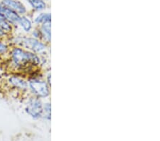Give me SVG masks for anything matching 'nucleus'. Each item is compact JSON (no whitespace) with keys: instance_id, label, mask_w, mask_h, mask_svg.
Segmentation results:
<instances>
[{"instance_id":"nucleus-1","label":"nucleus","mask_w":160,"mask_h":141,"mask_svg":"<svg viewBox=\"0 0 160 141\" xmlns=\"http://www.w3.org/2000/svg\"><path fill=\"white\" fill-rule=\"evenodd\" d=\"M11 58L13 63L20 68L36 66L40 63V58L37 54L22 48H14L12 51Z\"/></svg>"},{"instance_id":"nucleus-2","label":"nucleus","mask_w":160,"mask_h":141,"mask_svg":"<svg viewBox=\"0 0 160 141\" xmlns=\"http://www.w3.org/2000/svg\"><path fill=\"white\" fill-rule=\"evenodd\" d=\"M29 86L32 93L37 97H46L49 95V88L45 81L39 79H32Z\"/></svg>"},{"instance_id":"nucleus-3","label":"nucleus","mask_w":160,"mask_h":141,"mask_svg":"<svg viewBox=\"0 0 160 141\" xmlns=\"http://www.w3.org/2000/svg\"><path fill=\"white\" fill-rule=\"evenodd\" d=\"M25 111L31 117L37 119L42 116L43 105L38 98H32L26 106Z\"/></svg>"},{"instance_id":"nucleus-4","label":"nucleus","mask_w":160,"mask_h":141,"mask_svg":"<svg viewBox=\"0 0 160 141\" xmlns=\"http://www.w3.org/2000/svg\"><path fill=\"white\" fill-rule=\"evenodd\" d=\"M20 44L33 52H40L45 49V45L35 38H23Z\"/></svg>"},{"instance_id":"nucleus-5","label":"nucleus","mask_w":160,"mask_h":141,"mask_svg":"<svg viewBox=\"0 0 160 141\" xmlns=\"http://www.w3.org/2000/svg\"><path fill=\"white\" fill-rule=\"evenodd\" d=\"M0 16L3 19L7 20L9 22L13 23V24L19 23L21 19L19 14L9 9V7H6L2 3H0Z\"/></svg>"},{"instance_id":"nucleus-6","label":"nucleus","mask_w":160,"mask_h":141,"mask_svg":"<svg viewBox=\"0 0 160 141\" xmlns=\"http://www.w3.org/2000/svg\"><path fill=\"white\" fill-rule=\"evenodd\" d=\"M2 4L5 6L16 12L17 14H24L26 12V8L21 2L16 0H3Z\"/></svg>"},{"instance_id":"nucleus-7","label":"nucleus","mask_w":160,"mask_h":141,"mask_svg":"<svg viewBox=\"0 0 160 141\" xmlns=\"http://www.w3.org/2000/svg\"><path fill=\"white\" fill-rule=\"evenodd\" d=\"M9 81L11 85L18 89L27 90L28 88V83L27 82L18 76H12L9 79Z\"/></svg>"},{"instance_id":"nucleus-8","label":"nucleus","mask_w":160,"mask_h":141,"mask_svg":"<svg viewBox=\"0 0 160 141\" xmlns=\"http://www.w3.org/2000/svg\"><path fill=\"white\" fill-rule=\"evenodd\" d=\"M41 35L46 38V40L51 39V22L43 23L40 31Z\"/></svg>"},{"instance_id":"nucleus-9","label":"nucleus","mask_w":160,"mask_h":141,"mask_svg":"<svg viewBox=\"0 0 160 141\" xmlns=\"http://www.w3.org/2000/svg\"><path fill=\"white\" fill-rule=\"evenodd\" d=\"M0 29H1L5 34H7V33L11 32L12 30L11 23L9 22L7 20L3 19V18H1V19H0Z\"/></svg>"},{"instance_id":"nucleus-10","label":"nucleus","mask_w":160,"mask_h":141,"mask_svg":"<svg viewBox=\"0 0 160 141\" xmlns=\"http://www.w3.org/2000/svg\"><path fill=\"white\" fill-rule=\"evenodd\" d=\"M19 24L21 25V27L23 28L25 32H29V31L32 29V22H30V20L28 18L25 17H21V19L19 22Z\"/></svg>"},{"instance_id":"nucleus-11","label":"nucleus","mask_w":160,"mask_h":141,"mask_svg":"<svg viewBox=\"0 0 160 141\" xmlns=\"http://www.w3.org/2000/svg\"><path fill=\"white\" fill-rule=\"evenodd\" d=\"M30 4L32 5L33 9L36 10H43L45 9L46 4L43 0H28Z\"/></svg>"},{"instance_id":"nucleus-12","label":"nucleus","mask_w":160,"mask_h":141,"mask_svg":"<svg viewBox=\"0 0 160 141\" xmlns=\"http://www.w3.org/2000/svg\"><path fill=\"white\" fill-rule=\"evenodd\" d=\"M35 22L37 23H43V24L46 22H51V14L42 13L36 18Z\"/></svg>"},{"instance_id":"nucleus-13","label":"nucleus","mask_w":160,"mask_h":141,"mask_svg":"<svg viewBox=\"0 0 160 141\" xmlns=\"http://www.w3.org/2000/svg\"><path fill=\"white\" fill-rule=\"evenodd\" d=\"M42 115L46 118L50 119L51 118V106L49 103L45 105L44 107H43V113Z\"/></svg>"},{"instance_id":"nucleus-14","label":"nucleus","mask_w":160,"mask_h":141,"mask_svg":"<svg viewBox=\"0 0 160 141\" xmlns=\"http://www.w3.org/2000/svg\"><path fill=\"white\" fill-rule=\"evenodd\" d=\"M8 51V47L3 42H0V55H3Z\"/></svg>"},{"instance_id":"nucleus-15","label":"nucleus","mask_w":160,"mask_h":141,"mask_svg":"<svg viewBox=\"0 0 160 141\" xmlns=\"http://www.w3.org/2000/svg\"><path fill=\"white\" fill-rule=\"evenodd\" d=\"M5 35H6V34H5L3 32H2V31L1 29H0V38H1V37H3L4 36H5Z\"/></svg>"},{"instance_id":"nucleus-16","label":"nucleus","mask_w":160,"mask_h":141,"mask_svg":"<svg viewBox=\"0 0 160 141\" xmlns=\"http://www.w3.org/2000/svg\"><path fill=\"white\" fill-rule=\"evenodd\" d=\"M1 18H2L1 16H0V19H1Z\"/></svg>"}]
</instances>
